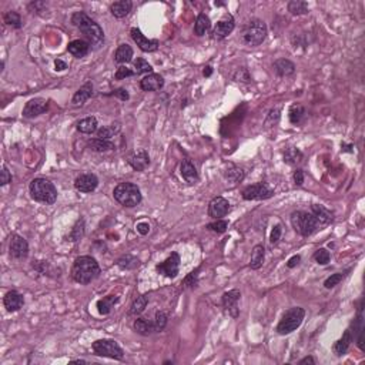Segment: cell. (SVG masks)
Here are the masks:
<instances>
[{
	"instance_id": "1",
	"label": "cell",
	"mask_w": 365,
	"mask_h": 365,
	"mask_svg": "<svg viewBox=\"0 0 365 365\" xmlns=\"http://www.w3.org/2000/svg\"><path fill=\"white\" fill-rule=\"evenodd\" d=\"M72 23L76 26L87 39L90 46L93 44L94 47H100L104 43V32L99 23H96L90 16L84 12H76L72 16Z\"/></svg>"
},
{
	"instance_id": "2",
	"label": "cell",
	"mask_w": 365,
	"mask_h": 365,
	"mask_svg": "<svg viewBox=\"0 0 365 365\" xmlns=\"http://www.w3.org/2000/svg\"><path fill=\"white\" fill-rule=\"evenodd\" d=\"M100 276V265L91 255L77 257L72 267V278L79 284H88Z\"/></svg>"
},
{
	"instance_id": "3",
	"label": "cell",
	"mask_w": 365,
	"mask_h": 365,
	"mask_svg": "<svg viewBox=\"0 0 365 365\" xmlns=\"http://www.w3.org/2000/svg\"><path fill=\"white\" fill-rule=\"evenodd\" d=\"M268 35V29L263 20L260 19H251L245 25L243 26L240 39L245 46L255 47L260 46Z\"/></svg>"
},
{
	"instance_id": "4",
	"label": "cell",
	"mask_w": 365,
	"mask_h": 365,
	"mask_svg": "<svg viewBox=\"0 0 365 365\" xmlns=\"http://www.w3.org/2000/svg\"><path fill=\"white\" fill-rule=\"evenodd\" d=\"M29 193L35 202L54 204L57 200V190L54 184L46 178H35L29 186Z\"/></svg>"
},
{
	"instance_id": "5",
	"label": "cell",
	"mask_w": 365,
	"mask_h": 365,
	"mask_svg": "<svg viewBox=\"0 0 365 365\" xmlns=\"http://www.w3.org/2000/svg\"><path fill=\"white\" fill-rule=\"evenodd\" d=\"M113 197L119 204H122L123 207H136L141 203V191L134 184V183H120L119 186H116L113 190Z\"/></svg>"
},
{
	"instance_id": "6",
	"label": "cell",
	"mask_w": 365,
	"mask_h": 365,
	"mask_svg": "<svg viewBox=\"0 0 365 365\" xmlns=\"http://www.w3.org/2000/svg\"><path fill=\"white\" fill-rule=\"evenodd\" d=\"M291 226L302 237H310L313 233H315L320 227V223L317 221L314 215L307 211H294L291 214Z\"/></svg>"
},
{
	"instance_id": "7",
	"label": "cell",
	"mask_w": 365,
	"mask_h": 365,
	"mask_svg": "<svg viewBox=\"0 0 365 365\" xmlns=\"http://www.w3.org/2000/svg\"><path fill=\"white\" fill-rule=\"evenodd\" d=\"M304 317H305V310L301 307H292L287 310L278 323L277 332L280 335H288L301 325Z\"/></svg>"
},
{
	"instance_id": "8",
	"label": "cell",
	"mask_w": 365,
	"mask_h": 365,
	"mask_svg": "<svg viewBox=\"0 0 365 365\" xmlns=\"http://www.w3.org/2000/svg\"><path fill=\"white\" fill-rule=\"evenodd\" d=\"M91 348H93V353L99 357H106V358H112V360H123L124 358L123 348L119 345L117 341L114 340L103 338V340L94 341Z\"/></svg>"
},
{
	"instance_id": "9",
	"label": "cell",
	"mask_w": 365,
	"mask_h": 365,
	"mask_svg": "<svg viewBox=\"0 0 365 365\" xmlns=\"http://www.w3.org/2000/svg\"><path fill=\"white\" fill-rule=\"evenodd\" d=\"M274 196V191L268 187L267 183H257L251 184L243 190V199L245 202H254V200H267Z\"/></svg>"
},
{
	"instance_id": "10",
	"label": "cell",
	"mask_w": 365,
	"mask_h": 365,
	"mask_svg": "<svg viewBox=\"0 0 365 365\" xmlns=\"http://www.w3.org/2000/svg\"><path fill=\"white\" fill-rule=\"evenodd\" d=\"M157 273L162 274L167 278H174L178 274V270H180V255L178 252H171L170 257H167L163 263L157 264L156 267Z\"/></svg>"
},
{
	"instance_id": "11",
	"label": "cell",
	"mask_w": 365,
	"mask_h": 365,
	"mask_svg": "<svg viewBox=\"0 0 365 365\" xmlns=\"http://www.w3.org/2000/svg\"><path fill=\"white\" fill-rule=\"evenodd\" d=\"M234 27H236V22H234L233 14L226 13V14L217 22V25H215V27L213 29V32H211L213 39H214V40H223V39H226L227 36L234 30Z\"/></svg>"
},
{
	"instance_id": "12",
	"label": "cell",
	"mask_w": 365,
	"mask_h": 365,
	"mask_svg": "<svg viewBox=\"0 0 365 365\" xmlns=\"http://www.w3.org/2000/svg\"><path fill=\"white\" fill-rule=\"evenodd\" d=\"M9 252L10 257L16 258V260H23L29 255V244L22 236L19 234H13L10 239V244H9Z\"/></svg>"
},
{
	"instance_id": "13",
	"label": "cell",
	"mask_w": 365,
	"mask_h": 365,
	"mask_svg": "<svg viewBox=\"0 0 365 365\" xmlns=\"http://www.w3.org/2000/svg\"><path fill=\"white\" fill-rule=\"evenodd\" d=\"M49 110V103L47 100L41 99V97H36V99H32L26 103L25 109H23V116L26 119H33V117H38L40 114L46 113Z\"/></svg>"
},
{
	"instance_id": "14",
	"label": "cell",
	"mask_w": 365,
	"mask_h": 365,
	"mask_svg": "<svg viewBox=\"0 0 365 365\" xmlns=\"http://www.w3.org/2000/svg\"><path fill=\"white\" fill-rule=\"evenodd\" d=\"M130 33H131V39L136 41V44L139 46L140 50L143 51H156L159 49V46H160V43H159V40H156V39H147L143 33H141V30L137 29V27H133L131 30H130Z\"/></svg>"
},
{
	"instance_id": "15",
	"label": "cell",
	"mask_w": 365,
	"mask_h": 365,
	"mask_svg": "<svg viewBox=\"0 0 365 365\" xmlns=\"http://www.w3.org/2000/svg\"><path fill=\"white\" fill-rule=\"evenodd\" d=\"M99 186V178L93 173H84L80 174L75 180V189L80 193H93Z\"/></svg>"
},
{
	"instance_id": "16",
	"label": "cell",
	"mask_w": 365,
	"mask_h": 365,
	"mask_svg": "<svg viewBox=\"0 0 365 365\" xmlns=\"http://www.w3.org/2000/svg\"><path fill=\"white\" fill-rule=\"evenodd\" d=\"M241 298V292L239 290H230L223 294V307L228 311V314L231 315L233 318H237L240 314L239 310V301Z\"/></svg>"
},
{
	"instance_id": "17",
	"label": "cell",
	"mask_w": 365,
	"mask_h": 365,
	"mask_svg": "<svg viewBox=\"0 0 365 365\" xmlns=\"http://www.w3.org/2000/svg\"><path fill=\"white\" fill-rule=\"evenodd\" d=\"M127 163L136 171H144L150 165V156L144 149H141V150L131 153L127 159Z\"/></svg>"
},
{
	"instance_id": "18",
	"label": "cell",
	"mask_w": 365,
	"mask_h": 365,
	"mask_svg": "<svg viewBox=\"0 0 365 365\" xmlns=\"http://www.w3.org/2000/svg\"><path fill=\"white\" fill-rule=\"evenodd\" d=\"M230 211V203L224 197H214L208 204V215L215 220H220L221 217H226Z\"/></svg>"
},
{
	"instance_id": "19",
	"label": "cell",
	"mask_w": 365,
	"mask_h": 365,
	"mask_svg": "<svg viewBox=\"0 0 365 365\" xmlns=\"http://www.w3.org/2000/svg\"><path fill=\"white\" fill-rule=\"evenodd\" d=\"M3 304H4V308H6L9 313H16V311H19V310L23 307L25 298H23V295H22L20 292L12 290L4 295Z\"/></svg>"
},
{
	"instance_id": "20",
	"label": "cell",
	"mask_w": 365,
	"mask_h": 365,
	"mask_svg": "<svg viewBox=\"0 0 365 365\" xmlns=\"http://www.w3.org/2000/svg\"><path fill=\"white\" fill-rule=\"evenodd\" d=\"M163 86V76L157 75V73H150L146 77H143L141 81H140V87H141L143 91H157V90H162Z\"/></svg>"
},
{
	"instance_id": "21",
	"label": "cell",
	"mask_w": 365,
	"mask_h": 365,
	"mask_svg": "<svg viewBox=\"0 0 365 365\" xmlns=\"http://www.w3.org/2000/svg\"><path fill=\"white\" fill-rule=\"evenodd\" d=\"M180 174L189 184H196L199 181V171H197L193 162L189 159L183 160L180 164Z\"/></svg>"
},
{
	"instance_id": "22",
	"label": "cell",
	"mask_w": 365,
	"mask_h": 365,
	"mask_svg": "<svg viewBox=\"0 0 365 365\" xmlns=\"http://www.w3.org/2000/svg\"><path fill=\"white\" fill-rule=\"evenodd\" d=\"M354 340V334H353V329L351 327L347 328L345 329V332L342 334V337H341L340 340L337 341L335 344H334V347H332V350H334V353L335 355H344V354L348 351V348H350V345H351V342Z\"/></svg>"
},
{
	"instance_id": "23",
	"label": "cell",
	"mask_w": 365,
	"mask_h": 365,
	"mask_svg": "<svg viewBox=\"0 0 365 365\" xmlns=\"http://www.w3.org/2000/svg\"><path fill=\"white\" fill-rule=\"evenodd\" d=\"M67 51H69L70 54H73L75 57L81 59V57L87 56V53L90 51V43L86 41V40H80V39H77V40H73V41H70V43H69V46H67Z\"/></svg>"
},
{
	"instance_id": "24",
	"label": "cell",
	"mask_w": 365,
	"mask_h": 365,
	"mask_svg": "<svg viewBox=\"0 0 365 365\" xmlns=\"http://www.w3.org/2000/svg\"><path fill=\"white\" fill-rule=\"evenodd\" d=\"M273 69L276 72V75L280 77H285V76H291L295 73V64L292 63L288 59H278L273 64Z\"/></svg>"
},
{
	"instance_id": "25",
	"label": "cell",
	"mask_w": 365,
	"mask_h": 365,
	"mask_svg": "<svg viewBox=\"0 0 365 365\" xmlns=\"http://www.w3.org/2000/svg\"><path fill=\"white\" fill-rule=\"evenodd\" d=\"M311 214L314 215L320 224H329L334 220L332 211H329L328 208H325L324 205H320V204L311 205Z\"/></svg>"
},
{
	"instance_id": "26",
	"label": "cell",
	"mask_w": 365,
	"mask_h": 365,
	"mask_svg": "<svg viewBox=\"0 0 365 365\" xmlns=\"http://www.w3.org/2000/svg\"><path fill=\"white\" fill-rule=\"evenodd\" d=\"M91 96H93V83H91V81H87V83H84L81 87L76 91L72 103H73V106H81V104H84Z\"/></svg>"
},
{
	"instance_id": "27",
	"label": "cell",
	"mask_w": 365,
	"mask_h": 365,
	"mask_svg": "<svg viewBox=\"0 0 365 365\" xmlns=\"http://www.w3.org/2000/svg\"><path fill=\"white\" fill-rule=\"evenodd\" d=\"M131 7H133V3L130 0H119V1L112 3L110 12H112V14L116 19H123L131 12Z\"/></svg>"
},
{
	"instance_id": "28",
	"label": "cell",
	"mask_w": 365,
	"mask_h": 365,
	"mask_svg": "<svg viewBox=\"0 0 365 365\" xmlns=\"http://www.w3.org/2000/svg\"><path fill=\"white\" fill-rule=\"evenodd\" d=\"M224 177H226V180L228 183H231V184H239V183H241V181L244 180L245 171H244V168H241L239 165L230 164L228 168L224 171Z\"/></svg>"
},
{
	"instance_id": "29",
	"label": "cell",
	"mask_w": 365,
	"mask_h": 365,
	"mask_svg": "<svg viewBox=\"0 0 365 365\" xmlns=\"http://www.w3.org/2000/svg\"><path fill=\"white\" fill-rule=\"evenodd\" d=\"M87 147L90 150L96 151V153H106V151H112L116 149L113 143L110 140L103 139H90L87 141Z\"/></svg>"
},
{
	"instance_id": "30",
	"label": "cell",
	"mask_w": 365,
	"mask_h": 365,
	"mask_svg": "<svg viewBox=\"0 0 365 365\" xmlns=\"http://www.w3.org/2000/svg\"><path fill=\"white\" fill-rule=\"evenodd\" d=\"M131 59H133V49H131V46H128L126 43L120 44L117 47L116 53H114V62L119 64H124L131 62Z\"/></svg>"
},
{
	"instance_id": "31",
	"label": "cell",
	"mask_w": 365,
	"mask_h": 365,
	"mask_svg": "<svg viewBox=\"0 0 365 365\" xmlns=\"http://www.w3.org/2000/svg\"><path fill=\"white\" fill-rule=\"evenodd\" d=\"M133 327H134V331H136L137 334L144 335V337H149V335H151L153 332H156L153 321L147 320V318H137V320L134 321Z\"/></svg>"
},
{
	"instance_id": "32",
	"label": "cell",
	"mask_w": 365,
	"mask_h": 365,
	"mask_svg": "<svg viewBox=\"0 0 365 365\" xmlns=\"http://www.w3.org/2000/svg\"><path fill=\"white\" fill-rule=\"evenodd\" d=\"M97 119L90 116V117H86V119H81L79 123H77V130L83 134H93L96 133L99 128H97Z\"/></svg>"
},
{
	"instance_id": "33",
	"label": "cell",
	"mask_w": 365,
	"mask_h": 365,
	"mask_svg": "<svg viewBox=\"0 0 365 365\" xmlns=\"http://www.w3.org/2000/svg\"><path fill=\"white\" fill-rule=\"evenodd\" d=\"M119 302V297L117 295H107L103 297L97 301V311L101 315L110 314V311L113 310V307Z\"/></svg>"
},
{
	"instance_id": "34",
	"label": "cell",
	"mask_w": 365,
	"mask_h": 365,
	"mask_svg": "<svg viewBox=\"0 0 365 365\" xmlns=\"http://www.w3.org/2000/svg\"><path fill=\"white\" fill-rule=\"evenodd\" d=\"M265 258V248L263 244H257L251 252V261H250V267L252 270H258L261 268V265L264 264Z\"/></svg>"
},
{
	"instance_id": "35",
	"label": "cell",
	"mask_w": 365,
	"mask_h": 365,
	"mask_svg": "<svg viewBox=\"0 0 365 365\" xmlns=\"http://www.w3.org/2000/svg\"><path fill=\"white\" fill-rule=\"evenodd\" d=\"M120 131H122V124L120 123H112L109 126L100 127L96 133H97V137L99 139L110 140L113 139L114 136H117Z\"/></svg>"
},
{
	"instance_id": "36",
	"label": "cell",
	"mask_w": 365,
	"mask_h": 365,
	"mask_svg": "<svg viewBox=\"0 0 365 365\" xmlns=\"http://www.w3.org/2000/svg\"><path fill=\"white\" fill-rule=\"evenodd\" d=\"M211 27V22L210 17L205 13H200L196 19V25H194V33L197 36H204Z\"/></svg>"
},
{
	"instance_id": "37",
	"label": "cell",
	"mask_w": 365,
	"mask_h": 365,
	"mask_svg": "<svg viewBox=\"0 0 365 365\" xmlns=\"http://www.w3.org/2000/svg\"><path fill=\"white\" fill-rule=\"evenodd\" d=\"M304 159L302 153L297 147H288L285 153H284V162L290 165H297L300 164Z\"/></svg>"
},
{
	"instance_id": "38",
	"label": "cell",
	"mask_w": 365,
	"mask_h": 365,
	"mask_svg": "<svg viewBox=\"0 0 365 365\" xmlns=\"http://www.w3.org/2000/svg\"><path fill=\"white\" fill-rule=\"evenodd\" d=\"M147 304H149V295H140V297H137V298L133 301V304H131L130 310H128V315L141 314V313L146 310Z\"/></svg>"
},
{
	"instance_id": "39",
	"label": "cell",
	"mask_w": 365,
	"mask_h": 365,
	"mask_svg": "<svg viewBox=\"0 0 365 365\" xmlns=\"http://www.w3.org/2000/svg\"><path fill=\"white\" fill-rule=\"evenodd\" d=\"M288 12L294 16H301L308 13V3L302 0H291L288 3Z\"/></svg>"
},
{
	"instance_id": "40",
	"label": "cell",
	"mask_w": 365,
	"mask_h": 365,
	"mask_svg": "<svg viewBox=\"0 0 365 365\" xmlns=\"http://www.w3.org/2000/svg\"><path fill=\"white\" fill-rule=\"evenodd\" d=\"M139 264H140L139 258H136V257H133V255H130V254L123 255L122 258L117 260V265H119L122 270H133V268L139 267Z\"/></svg>"
},
{
	"instance_id": "41",
	"label": "cell",
	"mask_w": 365,
	"mask_h": 365,
	"mask_svg": "<svg viewBox=\"0 0 365 365\" xmlns=\"http://www.w3.org/2000/svg\"><path fill=\"white\" fill-rule=\"evenodd\" d=\"M3 22L6 23L7 26H12L14 29H20L22 27V17H20V14L17 12H14V10H10V12H6L4 13V16H3Z\"/></svg>"
},
{
	"instance_id": "42",
	"label": "cell",
	"mask_w": 365,
	"mask_h": 365,
	"mask_svg": "<svg viewBox=\"0 0 365 365\" xmlns=\"http://www.w3.org/2000/svg\"><path fill=\"white\" fill-rule=\"evenodd\" d=\"M83 236H84V220L83 218H79L75 227L72 228L70 234H69V241L76 243V241H79V240L81 239Z\"/></svg>"
},
{
	"instance_id": "43",
	"label": "cell",
	"mask_w": 365,
	"mask_h": 365,
	"mask_svg": "<svg viewBox=\"0 0 365 365\" xmlns=\"http://www.w3.org/2000/svg\"><path fill=\"white\" fill-rule=\"evenodd\" d=\"M304 114H305V109H304L302 106H300V104H294V106H291L290 112H288L290 122L292 123V124H298V123L302 120Z\"/></svg>"
},
{
	"instance_id": "44",
	"label": "cell",
	"mask_w": 365,
	"mask_h": 365,
	"mask_svg": "<svg viewBox=\"0 0 365 365\" xmlns=\"http://www.w3.org/2000/svg\"><path fill=\"white\" fill-rule=\"evenodd\" d=\"M168 323V315L163 313V311H159L154 315V320H153V324H154V329L156 332H162L165 325Z\"/></svg>"
},
{
	"instance_id": "45",
	"label": "cell",
	"mask_w": 365,
	"mask_h": 365,
	"mask_svg": "<svg viewBox=\"0 0 365 365\" xmlns=\"http://www.w3.org/2000/svg\"><path fill=\"white\" fill-rule=\"evenodd\" d=\"M347 273H350V270H347V271H344V273H335V274H332L331 277H328L325 281H324V287L327 288V290H331V288H334L335 285H338L341 281L345 278L347 276Z\"/></svg>"
},
{
	"instance_id": "46",
	"label": "cell",
	"mask_w": 365,
	"mask_h": 365,
	"mask_svg": "<svg viewBox=\"0 0 365 365\" xmlns=\"http://www.w3.org/2000/svg\"><path fill=\"white\" fill-rule=\"evenodd\" d=\"M200 270H202V268L199 267V268H196L194 271H191L190 274H187V277L183 280V287H184V288H194V287H197Z\"/></svg>"
},
{
	"instance_id": "47",
	"label": "cell",
	"mask_w": 365,
	"mask_h": 365,
	"mask_svg": "<svg viewBox=\"0 0 365 365\" xmlns=\"http://www.w3.org/2000/svg\"><path fill=\"white\" fill-rule=\"evenodd\" d=\"M134 69H136V75H144V73H149L150 75L151 72H153L151 64L147 60L141 59V57L134 60Z\"/></svg>"
},
{
	"instance_id": "48",
	"label": "cell",
	"mask_w": 365,
	"mask_h": 365,
	"mask_svg": "<svg viewBox=\"0 0 365 365\" xmlns=\"http://www.w3.org/2000/svg\"><path fill=\"white\" fill-rule=\"evenodd\" d=\"M280 117H281V110L276 107V109H271L268 114H267V119H265V123L264 126L265 127H273L277 124L278 122H280Z\"/></svg>"
},
{
	"instance_id": "49",
	"label": "cell",
	"mask_w": 365,
	"mask_h": 365,
	"mask_svg": "<svg viewBox=\"0 0 365 365\" xmlns=\"http://www.w3.org/2000/svg\"><path fill=\"white\" fill-rule=\"evenodd\" d=\"M314 260L320 265H327L329 263V260H331V254H329L327 248H320V250L315 251Z\"/></svg>"
},
{
	"instance_id": "50",
	"label": "cell",
	"mask_w": 365,
	"mask_h": 365,
	"mask_svg": "<svg viewBox=\"0 0 365 365\" xmlns=\"http://www.w3.org/2000/svg\"><path fill=\"white\" fill-rule=\"evenodd\" d=\"M207 228L208 230H211V231H214V233H218V234H223V233H226L227 228H228V223H227L226 220H215L213 223H210V224H207Z\"/></svg>"
},
{
	"instance_id": "51",
	"label": "cell",
	"mask_w": 365,
	"mask_h": 365,
	"mask_svg": "<svg viewBox=\"0 0 365 365\" xmlns=\"http://www.w3.org/2000/svg\"><path fill=\"white\" fill-rule=\"evenodd\" d=\"M136 75V72H133L131 69H128L126 66H120L119 69H117V72H116V80H123V79H126V77H131V76Z\"/></svg>"
},
{
	"instance_id": "52",
	"label": "cell",
	"mask_w": 365,
	"mask_h": 365,
	"mask_svg": "<svg viewBox=\"0 0 365 365\" xmlns=\"http://www.w3.org/2000/svg\"><path fill=\"white\" fill-rule=\"evenodd\" d=\"M281 234H283V227H281V224H277V226H274L273 231H271V237H270V241H271V244H277L278 240L281 239Z\"/></svg>"
},
{
	"instance_id": "53",
	"label": "cell",
	"mask_w": 365,
	"mask_h": 365,
	"mask_svg": "<svg viewBox=\"0 0 365 365\" xmlns=\"http://www.w3.org/2000/svg\"><path fill=\"white\" fill-rule=\"evenodd\" d=\"M10 181H12V174L9 173L7 167L3 165V167H1V177H0V186H6V184H9Z\"/></svg>"
},
{
	"instance_id": "54",
	"label": "cell",
	"mask_w": 365,
	"mask_h": 365,
	"mask_svg": "<svg viewBox=\"0 0 365 365\" xmlns=\"http://www.w3.org/2000/svg\"><path fill=\"white\" fill-rule=\"evenodd\" d=\"M294 183H295V186H302V183H304V171H302L301 168H297L295 171H294Z\"/></svg>"
},
{
	"instance_id": "55",
	"label": "cell",
	"mask_w": 365,
	"mask_h": 365,
	"mask_svg": "<svg viewBox=\"0 0 365 365\" xmlns=\"http://www.w3.org/2000/svg\"><path fill=\"white\" fill-rule=\"evenodd\" d=\"M113 96H117V97H120L122 100H128V93H127V90H124V88H117V90H114V93H112Z\"/></svg>"
},
{
	"instance_id": "56",
	"label": "cell",
	"mask_w": 365,
	"mask_h": 365,
	"mask_svg": "<svg viewBox=\"0 0 365 365\" xmlns=\"http://www.w3.org/2000/svg\"><path fill=\"white\" fill-rule=\"evenodd\" d=\"M137 231H139L141 236L149 234V231H150V226H149V223H139V224H137Z\"/></svg>"
},
{
	"instance_id": "57",
	"label": "cell",
	"mask_w": 365,
	"mask_h": 365,
	"mask_svg": "<svg viewBox=\"0 0 365 365\" xmlns=\"http://www.w3.org/2000/svg\"><path fill=\"white\" fill-rule=\"evenodd\" d=\"M300 261H301V257L300 255H292L290 260H288V263H287V267L288 268H294L295 265L300 264Z\"/></svg>"
},
{
	"instance_id": "58",
	"label": "cell",
	"mask_w": 365,
	"mask_h": 365,
	"mask_svg": "<svg viewBox=\"0 0 365 365\" xmlns=\"http://www.w3.org/2000/svg\"><path fill=\"white\" fill-rule=\"evenodd\" d=\"M54 67H56V70H57V72H63V70L67 69V64L64 63L63 60L57 59V60L54 62Z\"/></svg>"
},
{
	"instance_id": "59",
	"label": "cell",
	"mask_w": 365,
	"mask_h": 365,
	"mask_svg": "<svg viewBox=\"0 0 365 365\" xmlns=\"http://www.w3.org/2000/svg\"><path fill=\"white\" fill-rule=\"evenodd\" d=\"M298 364L300 365H304V364H315V360L313 357H305V358H302L301 361H298Z\"/></svg>"
},
{
	"instance_id": "60",
	"label": "cell",
	"mask_w": 365,
	"mask_h": 365,
	"mask_svg": "<svg viewBox=\"0 0 365 365\" xmlns=\"http://www.w3.org/2000/svg\"><path fill=\"white\" fill-rule=\"evenodd\" d=\"M211 73H213V67H211V66H207V67L204 69V72H203V75L205 76V77L211 76Z\"/></svg>"
},
{
	"instance_id": "61",
	"label": "cell",
	"mask_w": 365,
	"mask_h": 365,
	"mask_svg": "<svg viewBox=\"0 0 365 365\" xmlns=\"http://www.w3.org/2000/svg\"><path fill=\"white\" fill-rule=\"evenodd\" d=\"M70 363H72V364H87L86 360H72Z\"/></svg>"
}]
</instances>
